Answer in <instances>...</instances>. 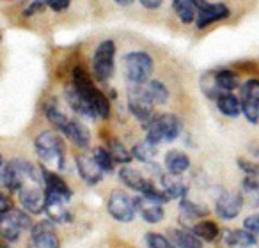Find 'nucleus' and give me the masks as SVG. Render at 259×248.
Returning a JSON list of instances; mask_svg holds the SVG:
<instances>
[{
    "mask_svg": "<svg viewBox=\"0 0 259 248\" xmlns=\"http://www.w3.org/2000/svg\"><path fill=\"white\" fill-rule=\"evenodd\" d=\"M73 85L78 89V92L89 101L91 108L94 110L96 117L101 119H108L110 115V103H108L107 96L101 92L100 89H96V85L93 83L91 76L85 73V69H82L80 66H76L73 69V78H71Z\"/></svg>",
    "mask_w": 259,
    "mask_h": 248,
    "instance_id": "f257e3e1",
    "label": "nucleus"
},
{
    "mask_svg": "<svg viewBox=\"0 0 259 248\" xmlns=\"http://www.w3.org/2000/svg\"><path fill=\"white\" fill-rule=\"evenodd\" d=\"M36 153L39 156L43 167H54V169L61 170L64 169V142L59 135L52 133V131H43L37 135L36 142Z\"/></svg>",
    "mask_w": 259,
    "mask_h": 248,
    "instance_id": "f03ea898",
    "label": "nucleus"
},
{
    "mask_svg": "<svg viewBox=\"0 0 259 248\" xmlns=\"http://www.w3.org/2000/svg\"><path fill=\"white\" fill-rule=\"evenodd\" d=\"M122 68H124L126 82H130V85H142L149 82V76L153 73V59L146 52H130L122 59Z\"/></svg>",
    "mask_w": 259,
    "mask_h": 248,
    "instance_id": "7ed1b4c3",
    "label": "nucleus"
},
{
    "mask_svg": "<svg viewBox=\"0 0 259 248\" xmlns=\"http://www.w3.org/2000/svg\"><path fill=\"white\" fill-rule=\"evenodd\" d=\"M181 130H183V124L176 115L160 114L148 126V140H151L155 145L174 142L181 135Z\"/></svg>",
    "mask_w": 259,
    "mask_h": 248,
    "instance_id": "20e7f679",
    "label": "nucleus"
},
{
    "mask_svg": "<svg viewBox=\"0 0 259 248\" xmlns=\"http://www.w3.org/2000/svg\"><path fill=\"white\" fill-rule=\"evenodd\" d=\"M114 57H115V43L105 39L98 44L93 55V73L98 82H108L114 75Z\"/></svg>",
    "mask_w": 259,
    "mask_h": 248,
    "instance_id": "39448f33",
    "label": "nucleus"
},
{
    "mask_svg": "<svg viewBox=\"0 0 259 248\" xmlns=\"http://www.w3.org/2000/svg\"><path fill=\"white\" fill-rule=\"evenodd\" d=\"M107 209L112 218L121 223L132 222L135 218V213H137L135 199L128 197L124 191H112L107 201Z\"/></svg>",
    "mask_w": 259,
    "mask_h": 248,
    "instance_id": "423d86ee",
    "label": "nucleus"
},
{
    "mask_svg": "<svg viewBox=\"0 0 259 248\" xmlns=\"http://www.w3.org/2000/svg\"><path fill=\"white\" fill-rule=\"evenodd\" d=\"M20 202H22L23 209L32 215H39L45 211V206H47V188L45 184L39 183H25L22 186V190L18 191Z\"/></svg>",
    "mask_w": 259,
    "mask_h": 248,
    "instance_id": "0eeeda50",
    "label": "nucleus"
},
{
    "mask_svg": "<svg viewBox=\"0 0 259 248\" xmlns=\"http://www.w3.org/2000/svg\"><path fill=\"white\" fill-rule=\"evenodd\" d=\"M241 114L248 122L257 124L259 122V80L252 78L241 85L240 92Z\"/></svg>",
    "mask_w": 259,
    "mask_h": 248,
    "instance_id": "6e6552de",
    "label": "nucleus"
},
{
    "mask_svg": "<svg viewBox=\"0 0 259 248\" xmlns=\"http://www.w3.org/2000/svg\"><path fill=\"white\" fill-rule=\"evenodd\" d=\"M27 248H61V241L54 229L52 220H43L37 222L30 229V237Z\"/></svg>",
    "mask_w": 259,
    "mask_h": 248,
    "instance_id": "1a4fd4ad",
    "label": "nucleus"
},
{
    "mask_svg": "<svg viewBox=\"0 0 259 248\" xmlns=\"http://www.w3.org/2000/svg\"><path fill=\"white\" fill-rule=\"evenodd\" d=\"M75 162H76V169H78L80 177H82V181L85 184L94 186V184H98L103 179L105 172H103V169L98 165L94 155H85V153H82V155L76 156Z\"/></svg>",
    "mask_w": 259,
    "mask_h": 248,
    "instance_id": "9d476101",
    "label": "nucleus"
},
{
    "mask_svg": "<svg viewBox=\"0 0 259 248\" xmlns=\"http://www.w3.org/2000/svg\"><path fill=\"white\" fill-rule=\"evenodd\" d=\"M229 16V9L226 4H208V2H199L197 4V20L195 25L197 29H206L211 23L224 20Z\"/></svg>",
    "mask_w": 259,
    "mask_h": 248,
    "instance_id": "9b49d317",
    "label": "nucleus"
},
{
    "mask_svg": "<svg viewBox=\"0 0 259 248\" xmlns=\"http://www.w3.org/2000/svg\"><path fill=\"white\" fill-rule=\"evenodd\" d=\"M243 195L234 193V191H224L219 199H217L215 211L220 218L224 220H233L240 215L241 206H243Z\"/></svg>",
    "mask_w": 259,
    "mask_h": 248,
    "instance_id": "f8f14e48",
    "label": "nucleus"
},
{
    "mask_svg": "<svg viewBox=\"0 0 259 248\" xmlns=\"http://www.w3.org/2000/svg\"><path fill=\"white\" fill-rule=\"evenodd\" d=\"M68 199L61 197L57 193H50L47 191V206H45V213L47 216L55 223H68L71 222V211L68 208Z\"/></svg>",
    "mask_w": 259,
    "mask_h": 248,
    "instance_id": "ddd939ff",
    "label": "nucleus"
},
{
    "mask_svg": "<svg viewBox=\"0 0 259 248\" xmlns=\"http://www.w3.org/2000/svg\"><path fill=\"white\" fill-rule=\"evenodd\" d=\"M64 94H66V100H68V105L76 112V114L82 115V117H85V119H89V121L96 119V114H94V110L91 108L89 101H87L85 97L78 92V89L73 85V82L66 85Z\"/></svg>",
    "mask_w": 259,
    "mask_h": 248,
    "instance_id": "4468645a",
    "label": "nucleus"
},
{
    "mask_svg": "<svg viewBox=\"0 0 259 248\" xmlns=\"http://www.w3.org/2000/svg\"><path fill=\"white\" fill-rule=\"evenodd\" d=\"M119 179L122 181V184L135 191H141V193H146L153 186L151 181H148L137 169H132V167H122L119 170Z\"/></svg>",
    "mask_w": 259,
    "mask_h": 248,
    "instance_id": "2eb2a0df",
    "label": "nucleus"
},
{
    "mask_svg": "<svg viewBox=\"0 0 259 248\" xmlns=\"http://www.w3.org/2000/svg\"><path fill=\"white\" fill-rule=\"evenodd\" d=\"M64 135L76 145V147H80V149H87V147H89V144H91L89 130L85 128V124H82V122L76 121V119H71V121H69Z\"/></svg>",
    "mask_w": 259,
    "mask_h": 248,
    "instance_id": "dca6fc26",
    "label": "nucleus"
},
{
    "mask_svg": "<svg viewBox=\"0 0 259 248\" xmlns=\"http://www.w3.org/2000/svg\"><path fill=\"white\" fill-rule=\"evenodd\" d=\"M135 206H137V211L141 213L142 220H146L148 223H160L163 220V208L156 202L148 201L146 197H137Z\"/></svg>",
    "mask_w": 259,
    "mask_h": 248,
    "instance_id": "f3484780",
    "label": "nucleus"
},
{
    "mask_svg": "<svg viewBox=\"0 0 259 248\" xmlns=\"http://www.w3.org/2000/svg\"><path fill=\"white\" fill-rule=\"evenodd\" d=\"M162 184H163V191L167 193L169 199H185L188 191V184L181 179L176 174H163L162 176Z\"/></svg>",
    "mask_w": 259,
    "mask_h": 248,
    "instance_id": "a211bd4d",
    "label": "nucleus"
},
{
    "mask_svg": "<svg viewBox=\"0 0 259 248\" xmlns=\"http://www.w3.org/2000/svg\"><path fill=\"white\" fill-rule=\"evenodd\" d=\"M224 243L227 246H238V248H250L255 244V236L248 230H226L224 234Z\"/></svg>",
    "mask_w": 259,
    "mask_h": 248,
    "instance_id": "6ab92c4d",
    "label": "nucleus"
},
{
    "mask_svg": "<svg viewBox=\"0 0 259 248\" xmlns=\"http://www.w3.org/2000/svg\"><path fill=\"white\" fill-rule=\"evenodd\" d=\"M45 188H47V191H50V193H57V195H61V197L68 199V201L73 195V191L69 190V186L64 183V179L59 177L55 172H52V170H48L47 167H45Z\"/></svg>",
    "mask_w": 259,
    "mask_h": 248,
    "instance_id": "aec40b11",
    "label": "nucleus"
},
{
    "mask_svg": "<svg viewBox=\"0 0 259 248\" xmlns=\"http://www.w3.org/2000/svg\"><path fill=\"white\" fill-rule=\"evenodd\" d=\"M165 169L167 172L181 176L190 169V158L181 151H169L165 155Z\"/></svg>",
    "mask_w": 259,
    "mask_h": 248,
    "instance_id": "412c9836",
    "label": "nucleus"
},
{
    "mask_svg": "<svg viewBox=\"0 0 259 248\" xmlns=\"http://www.w3.org/2000/svg\"><path fill=\"white\" fill-rule=\"evenodd\" d=\"M217 108L222 112L226 117H238L241 114V101L233 92H222L217 97Z\"/></svg>",
    "mask_w": 259,
    "mask_h": 248,
    "instance_id": "4be33fe9",
    "label": "nucleus"
},
{
    "mask_svg": "<svg viewBox=\"0 0 259 248\" xmlns=\"http://www.w3.org/2000/svg\"><path fill=\"white\" fill-rule=\"evenodd\" d=\"M174 13L178 15V18L188 25L194 20H197V4L195 0H174L172 2Z\"/></svg>",
    "mask_w": 259,
    "mask_h": 248,
    "instance_id": "5701e85b",
    "label": "nucleus"
},
{
    "mask_svg": "<svg viewBox=\"0 0 259 248\" xmlns=\"http://www.w3.org/2000/svg\"><path fill=\"white\" fill-rule=\"evenodd\" d=\"M241 195L243 201L247 202L250 208H257L259 206V177L247 176L241 181Z\"/></svg>",
    "mask_w": 259,
    "mask_h": 248,
    "instance_id": "b1692460",
    "label": "nucleus"
},
{
    "mask_svg": "<svg viewBox=\"0 0 259 248\" xmlns=\"http://www.w3.org/2000/svg\"><path fill=\"white\" fill-rule=\"evenodd\" d=\"M144 90L153 105H163L169 97V90L160 80H149L144 83Z\"/></svg>",
    "mask_w": 259,
    "mask_h": 248,
    "instance_id": "393cba45",
    "label": "nucleus"
},
{
    "mask_svg": "<svg viewBox=\"0 0 259 248\" xmlns=\"http://www.w3.org/2000/svg\"><path fill=\"white\" fill-rule=\"evenodd\" d=\"M172 239L178 248H202L201 237L195 236L192 230H187V229L172 230Z\"/></svg>",
    "mask_w": 259,
    "mask_h": 248,
    "instance_id": "a878e982",
    "label": "nucleus"
},
{
    "mask_svg": "<svg viewBox=\"0 0 259 248\" xmlns=\"http://www.w3.org/2000/svg\"><path fill=\"white\" fill-rule=\"evenodd\" d=\"M192 232L204 241H215L220 237L219 225H217L215 222H209V220H202V222L194 223V225H192Z\"/></svg>",
    "mask_w": 259,
    "mask_h": 248,
    "instance_id": "bb28decb",
    "label": "nucleus"
},
{
    "mask_svg": "<svg viewBox=\"0 0 259 248\" xmlns=\"http://www.w3.org/2000/svg\"><path fill=\"white\" fill-rule=\"evenodd\" d=\"M45 114H47L48 121H50L52 124H54V126L57 128V131L64 133L71 119H68V115H66L64 112H62L61 108H59L57 105H54V103L47 105V108H45Z\"/></svg>",
    "mask_w": 259,
    "mask_h": 248,
    "instance_id": "cd10ccee",
    "label": "nucleus"
},
{
    "mask_svg": "<svg viewBox=\"0 0 259 248\" xmlns=\"http://www.w3.org/2000/svg\"><path fill=\"white\" fill-rule=\"evenodd\" d=\"M132 155L134 158H137L139 162H144V163H151L156 156V145L153 144L151 140H142V142H137L132 149Z\"/></svg>",
    "mask_w": 259,
    "mask_h": 248,
    "instance_id": "c85d7f7f",
    "label": "nucleus"
},
{
    "mask_svg": "<svg viewBox=\"0 0 259 248\" xmlns=\"http://www.w3.org/2000/svg\"><path fill=\"white\" fill-rule=\"evenodd\" d=\"M180 209H181V215H183V220H199L202 216H206L209 213V209L202 204H195V202L188 201L187 197L181 199V204H180Z\"/></svg>",
    "mask_w": 259,
    "mask_h": 248,
    "instance_id": "c756f323",
    "label": "nucleus"
},
{
    "mask_svg": "<svg viewBox=\"0 0 259 248\" xmlns=\"http://www.w3.org/2000/svg\"><path fill=\"white\" fill-rule=\"evenodd\" d=\"M217 83L219 87L224 90V92H231V90L238 89L240 87V76L236 75L234 71H229V69H222L215 75Z\"/></svg>",
    "mask_w": 259,
    "mask_h": 248,
    "instance_id": "7c9ffc66",
    "label": "nucleus"
},
{
    "mask_svg": "<svg viewBox=\"0 0 259 248\" xmlns=\"http://www.w3.org/2000/svg\"><path fill=\"white\" fill-rule=\"evenodd\" d=\"M108 151H110V155L115 163H130L132 158H134V155H132L121 142L115 140V138H112V140L108 142Z\"/></svg>",
    "mask_w": 259,
    "mask_h": 248,
    "instance_id": "2f4dec72",
    "label": "nucleus"
},
{
    "mask_svg": "<svg viewBox=\"0 0 259 248\" xmlns=\"http://www.w3.org/2000/svg\"><path fill=\"white\" fill-rule=\"evenodd\" d=\"M22 230V227H18L15 222H11L6 216H0V234L6 241H18Z\"/></svg>",
    "mask_w": 259,
    "mask_h": 248,
    "instance_id": "473e14b6",
    "label": "nucleus"
},
{
    "mask_svg": "<svg viewBox=\"0 0 259 248\" xmlns=\"http://www.w3.org/2000/svg\"><path fill=\"white\" fill-rule=\"evenodd\" d=\"M94 158H96L98 165L103 169V172H114V158H112L110 151L105 147H96L93 151Z\"/></svg>",
    "mask_w": 259,
    "mask_h": 248,
    "instance_id": "72a5a7b5",
    "label": "nucleus"
},
{
    "mask_svg": "<svg viewBox=\"0 0 259 248\" xmlns=\"http://www.w3.org/2000/svg\"><path fill=\"white\" fill-rule=\"evenodd\" d=\"M146 244H148V248H178L172 241H169L163 234L158 232L146 234Z\"/></svg>",
    "mask_w": 259,
    "mask_h": 248,
    "instance_id": "f704fd0d",
    "label": "nucleus"
},
{
    "mask_svg": "<svg viewBox=\"0 0 259 248\" xmlns=\"http://www.w3.org/2000/svg\"><path fill=\"white\" fill-rule=\"evenodd\" d=\"M238 169L241 170V172H245L247 176L250 177H259V163L255 162H248V160H238Z\"/></svg>",
    "mask_w": 259,
    "mask_h": 248,
    "instance_id": "c9c22d12",
    "label": "nucleus"
},
{
    "mask_svg": "<svg viewBox=\"0 0 259 248\" xmlns=\"http://www.w3.org/2000/svg\"><path fill=\"white\" fill-rule=\"evenodd\" d=\"M52 0H34L32 4L29 6L27 9H23V16H32L36 15V13L43 11L45 8H50Z\"/></svg>",
    "mask_w": 259,
    "mask_h": 248,
    "instance_id": "e433bc0d",
    "label": "nucleus"
},
{
    "mask_svg": "<svg viewBox=\"0 0 259 248\" xmlns=\"http://www.w3.org/2000/svg\"><path fill=\"white\" fill-rule=\"evenodd\" d=\"M243 229L252 232L254 236H259V215H252V216H248V218H245Z\"/></svg>",
    "mask_w": 259,
    "mask_h": 248,
    "instance_id": "4c0bfd02",
    "label": "nucleus"
},
{
    "mask_svg": "<svg viewBox=\"0 0 259 248\" xmlns=\"http://www.w3.org/2000/svg\"><path fill=\"white\" fill-rule=\"evenodd\" d=\"M69 2H71V0H52L50 9H52V11H55V13L66 11V9L69 8Z\"/></svg>",
    "mask_w": 259,
    "mask_h": 248,
    "instance_id": "58836bf2",
    "label": "nucleus"
},
{
    "mask_svg": "<svg viewBox=\"0 0 259 248\" xmlns=\"http://www.w3.org/2000/svg\"><path fill=\"white\" fill-rule=\"evenodd\" d=\"M11 209H13L11 201H9L6 195H0V215H6V213H9Z\"/></svg>",
    "mask_w": 259,
    "mask_h": 248,
    "instance_id": "ea45409f",
    "label": "nucleus"
},
{
    "mask_svg": "<svg viewBox=\"0 0 259 248\" xmlns=\"http://www.w3.org/2000/svg\"><path fill=\"white\" fill-rule=\"evenodd\" d=\"M141 4L144 6L146 9H158V8H162L163 0H141Z\"/></svg>",
    "mask_w": 259,
    "mask_h": 248,
    "instance_id": "a19ab883",
    "label": "nucleus"
},
{
    "mask_svg": "<svg viewBox=\"0 0 259 248\" xmlns=\"http://www.w3.org/2000/svg\"><path fill=\"white\" fill-rule=\"evenodd\" d=\"M115 4H119V6H122V8H128V6H132L134 4V0H114Z\"/></svg>",
    "mask_w": 259,
    "mask_h": 248,
    "instance_id": "79ce46f5",
    "label": "nucleus"
},
{
    "mask_svg": "<svg viewBox=\"0 0 259 248\" xmlns=\"http://www.w3.org/2000/svg\"><path fill=\"white\" fill-rule=\"evenodd\" d=\"M199 2H206V0H195V4H199Z\"/></svg>",
    "mask_w": 259,
    "mask_h": 248,
    "instance_id": "37998d69",
    "label": "nucleus"
},
{
    "mask_svg": "<svg viewBox=\"0 0 259 248\" xmlns=\"http://www.w3.org/2000/svg\"><path fill=\"white\" fill-rule=\"evenodd\" d=\"M0 248H11V246H8V244H2V246H0Z\"/></svg>",
    "mask_w": 259,
    "mask_h": 248,
    "instance_id": "c03bdc74",
    "label": "nucleus"
},
{
    "mask_svg": "<svg viewBox=\"0 0 259 248\" xmlns=\"http://www.w3.org/2000/svg\"><path fill=\"white\" fill-rule=\"evenodd\" d=\"M257 155H259V149H257Z\"/></svg>",
    "mask_w": 259,
    "mask_h": 248,
    "instance_id": "a18cd8bd",
    "label": "nucleus"
}]
</instances>
